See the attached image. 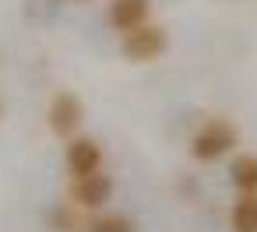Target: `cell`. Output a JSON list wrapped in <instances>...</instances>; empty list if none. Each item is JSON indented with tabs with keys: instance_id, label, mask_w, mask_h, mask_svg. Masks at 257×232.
Returning <instances> with one entry per match:
<instances>
[{
	"instance_id": "cell-1",
	"label": "cell",
	"mask_w": 257,
	"mask_h": 232,
	"mask_svg": "<svg viewBox=\"0 0 257 232\" xmlns=\"http://www.w3.org/2000/svg\"><path fill=\"white\" fill-rule=\"evenodd\" d=\"M236 148V127L222 116H211L208 123H201V130L190 137V155L197 162H215L225 151Z\"/></svg>"
},
{
	"instance_id": "cell-2",
	"label": "cell",
	"mask_w": 257,
	"mask_h": 232,
	"mask_svg": "<svg viewBox=\"0 0 257 232\" xmlns=\"http://www.w3.org/2000/svg\"><path fill=\"white\" fill-rule=\"evenodd\" d=\"M166 46H169V36H166V29H159V25H141V29H134V32H127V36L120 39V53H123L127 60H134V64H152V60H159V57L166 53Z\"/></svg>"
},
{
	"instance_id": "cell-3",
	"label": "cell",
	"mask_w": 257,
	"mask_h": 232,
	"mask_svg": "<svg viewBox=\"0 0 257 232\" xmlns=\"http://www.w3.org/2000/svg\"><path fill=\"white\" fill-rule=\"evenodd\" d=\"M81 120H85V102L74 95V92H57L53 99H50V106H46V123H50V130L57 134V137H74L78 134V127H81Z\"/></svg>"
},
{
	"instance_id": "cell-4",
	"label": "cell",
	"mask_w": 257,
	"mask_h": 232,
	"mask_svg": "<svg viewBox=\"0 0 257 232\" xmlns=\"http://www.w3.org/2000/svg\"><path fill=\"white\" fill-rule=\"evenodd\" d=\"M64 162H67L71 179H85L92 172H102V148L92 137H71L67 151H64Z\"/></svg>"
},
{
	"instance_id": "cell-5",
	"label": "cell",
	"mask_w": 257,
	"mask_h": 232,
	"mask_svg": "<svg viewBox=\"0 0 257 232\" xmlns=\"http://www.w3.org/2000/svg\"><path fill=\"white\" fill-rule=\"evenodd\" d=\"M113 193V179L106 172H92L85 179H71V207H81V211H95L109 200Z\"/></svg>"
},
{
	"instance_id": "cell-6",
	"label": "cell",
	"mask_w": 257,
	"mask_h": 232,
	"mask_svg": "<svg viewBox=\"0 0 257 232\" xmlns=\"http://www.w3.org/2000/svg\"><path fill=\"white\" fill-rule=\"evenodd\" d=\"M148 11H152V0H109V11L106 22L116 32H134L141 25H148Z\"/></svg>"
},
{
	"instance_id": "cell-7",
	"label": "cell",
	"mask_w": 257,
	"mask_h": 232,
	"mask_svg": "<svg viewBox=\"0 0 257 232\" xmlns=\"http://www.w3.org/2000/svg\"><path fill=\"white\" fill-rule=\"evenodd\" d=\"M229 176L243 193H257V155H236L229 165Z\"/></svg>"
},
{
	"instance_id": "cell-8",
	"label": "cell",
	"mask_w": 257,
	"mask_h": 232,
	"mask_svg": "<svg viewBox=\"0 0 257 232\" xmlns=\"http://www.w3.org/2000/svg\"><path fill=\"white\" fill-rule=\"evenodd\" d=\"M229 221H232V232H257V193H239Z\"/></svg>"
},
{
	"instance_id": "cell-9",
	"label": "cell",
	"mask_w": 257,
	"mask_h": 232,
	"mask_svg": "<svg viewBox=\"0 0 257 232\" xmlns=\"http://www.w3.org/2000/svg\"><path fill=\"white\" fill-rule=\"evenodd\" d=\"M88 232H134V221L127 214H102L88 225Z\"/></svg>"
},
{
	"instance_id": "cell-10",
	"label": "cell",
	"mask_w": 257,
	"mask_h": 232,
	"mask_svg": "<svg viewBox=\"0 0 257 232\" xmlns=\"http://www.w3.org/2000/svg\"><path fill=\"white\" fill-rule=\"evenodd\" d=\"M50 228H53V232H74V228H78L74 211H71V207H57V211L50 214Z\"/></svg>"
}]
</instances>
